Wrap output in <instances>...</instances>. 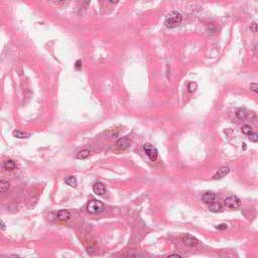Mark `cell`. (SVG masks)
<instances>
[{"mask_svg":"<svg viewBox=\"0 0 258 258\" xmlns=\"http://www.w3.org/2000/svg\"><path fill=\"white\" fill-rule=\"evenodd\" d=\"M182 21V14L178 12V11H170L167 14L164 20V24L167 28H175L178 27Z\"/></svg>","mask_w":258,"mask_h":258,"instance_id":"1","label":"cell"},{"mask_svg":"<svg viewBox=\"0 0 258 258\" xmlns=\"http://www.w3.org/2000/svg\"><path fill=\"white\" fill-rule=\"evenodd\" d=\"M224 205L230 210H238L241 207V201L236 196H229L224 201Z\"/></svg>","mask_w":258,"mask_h":258,"instance_id":"2","label":"cell"},{"mask_svg":"<svg viewBox=\"0 0 258 258\" xmlns=\"http://www.w3.org/2000/svg\"><path fill=\"white\" fill-rule=\"evenodd\" d=\"M104 210V205L102 202L97 201V200H92L89 202L87 206V211L90 214H98V213L102 212Z\"/></svg>","mask_w":258,"mask_h":258,"instance_id":"3","label":"cell"},{"mask_svg":"<svg viewBox=\"0 0 258 258\" xmlns=\"http://www.w3.org/2000/svg\"><path fill=\"white\" fill-rule=\"evenodd\" d=\"M143 149H144V151H145V153H146V155L148 156L149 159H150L151 162H154V160L158 158V149L153 146L152 144H150V143H144L143 144Z\"/></svg>","mask_w":258,"mask_h":258,"instance_id":"4","label":"cell"},{"mask_svg":"<svg viewBox=\"0 0 258 258\" xmlns=\"http://www.w3.org/2000/svg\"><path fill=\"white\" fill-rule=\"evenodd\" d=\"M182 241L186 246V247H190V248L196 247V246H198V244H199L198 239L196 237L192 236L190 234H182Z\"/></svg>","mask_w":258,"mask_h":258,"instance_id":"5","label":"cell"},{"mask_svg":"<svg viewBox=\"0 0 258 258\" xmlns=\"http://www.w3.org/2000/svg\"><path fill=\"white\" fill-rule=\"evenodd\" d=\"M93 192L97 196H103L106 193V188L102 182H97L93 185Z\"/></svg>","mask_w":258,"mask_h":258,"instance_id":"6","label":"cell"},{"mask_svg":"<svg viewBox=\"0 0 258 258\" xmlns=\"http://www.w3.org/2000/svg\"><path fill=\"white\" fill-rule=\"evenodd\" d=\"M129 145H130V139L127 136L120 138L116 142V146H117L118 149H121V150H125V149L129 147Z\"/></svg>","mask_w":258,"mask_h":258,"instance_id":"7","label":"cell"},{"mask_svg":"<svg viewBox=\"0 0 258 258\" xmlns=\"http://www.w3.org/2000/svg\"><path fill=\"white\" fill-rule=\"evenodd\" d=\"M230 173V169H229V166H222V167H220V169L218 170V171L214 174V177H213V178L214 179H219V178H222L224 177H226V175Z\"/></svg>","mask_w":258,"mask_h":258,"instance_id":"8","label":"cell"},{"mask_svg":"<svg viewBox=\"0 0 258 258\" xmlns=\"http://www.w3.org/2000/svg\"><path fill=\"white\" fill-rule=\"evenodd\" d=\"M216 200V195L214 193H211V192H208V193H205L203 196H202V201L204 202L205 204H212L214 203V201Z\"/></svg>","mask_w":258,"mask_h":258,"instance_id":"9","label":"cell"},{"mask_svg":"<svg viewBox=\"0 0 258 258\" xmlns=\"http://www.w3.org/2000/svg\"><path fill=\"white\" fill-rule=\"evenodd\" d=\"M57 217L59 220H61V221H68V220L71 218V214L68 210H59L57 214Z\"/></svg>","mask_w":258,"mask_h":258,"instance_id":"10","label":"cell"},{"mask_svg":"<svg viewBox=\"0 0 258 258\" xmlns=\"http://www.w3.org/2000/svg\"><path fill=\"white\" fill-rule=\"evenodd\" d=\"M209 210L213 213H221L223 212V207L219 203H212L209 206Z\"/></svg>","mask_w":258,"mask_h":258,"instance_id":"11","label":"cell"},{"mask_svg":"<svg viewBox=\"0 0 258 258\" xmlns=\"http://www.w3.org/2000/svg\"><path fill=\"white\" fill-rule=\"evenodd\" d=\"M3 166H4V169L6 170H13L16 169V163L14 162L13 160L8 159V160H6V162H4Z\"/></svg>","mask_w":258,"mask_h":258,"instance_id":"12","label":"cell"},{"mask_svg":"<svg viewBox=\"0 0 258 258\" xmlns=\"http://www.w3.org/2000/svg\"><path fill=\"white\" fill-rule=\"evenodd\" d=\"M9 190V182L4 179H0V194H4Z\"/></svg>","mask_w":258,"mask_h":258,"instance_id":"13","label":"cell"},{"mask_svg":"<svg viewBox=\"0 0 258 258\" xmlns=\"http://www.w3.org/2000/svg\"><path fill=\"white\" fill-rule=\"evenodd\" d=\"M13 136L17 137V138H28V137H31V134L27 133V132H22L20 130H14Z\"/></svg>","mask_w":258,"mask_h":258,"instance_id":"14","label":"cell"},{"mask_svg":"<svg viewBox=\"0 0 258 258\" xmlns=\"http://www.w3.org/2000/svg\"><path fill=\"white\" fill-rule=\"evenodd\" d=\"M65 182L68 186H72V188H76V186H77V179H76V178H74V177L66 178H65Z\"/></svg>","mask_w":258,"mask_h":258,"instance_id":"15","label":"cell"},{"mask_svg":"<svg viewBox=\"0 0 258 258\" xmlns=\"http://www.w3.org/2000/svg\"><path fill=\"white\" fill-rule=\"evenodd\" d=\"M89 154H90V151L88 149H83V150H81L77 154V158L78 159H86L89 156Z\"/></svg>","mask_w":258,"mask_h":258,"instance_id":"16","label":"cell"},{"mask_svg":"<svg viewBox=\"0 0 258 258\" xmlns=\"http://www.w3.org/2000/svg\"><path fill=\"white\" fill-rule=\"evenodd\" d=\"M241 130H242V132L245 134V135H250V134H251L252 132H254L253 129H252V127L249 126V125H243Z\"/></svg>","mask_w":258,"mask_h":258,"instance_id":"17","label":"cell"},{"mask_svg":"<svg viewBox=\"0 0 258 258\" xmlns=\"http://www.w3.org/2000/svg\"><path fill=\"white\" fill-rule=\"evenodd\" d=\"M237 117L239 119H245L246 117H247V115H248V112L246 111L245 109H239L237 111Z\"/></svg>","mask_w":258,"mask_h":258,"instance_id":"18","label":"cell"},{"mask_svg":"<svg viewBox=\"0 0 258 258\" xmlns=\"http://www.w3.org/2000/svg\"><path fill=\"white\" fill-rule=\"evenodd\" d=\"M249 137V140L250 141H252V142H257L258 141V134L256 132H252L250 135H248Z\"/></svg>","mask_w":258,"mask_h":258,"instance_id":"19","label":"cell"},{"mask_svg":"<svg viewBox=\"0 0 258 258\" xmlns=\"http://www.w3.org/2000/svg\"><path fill=\"white\" fill-rule=\"evenodd\" d=\"M197 83H194V82H192V83H190L189 86H188V89H189V92L190 93H193V92H195L196 90H197Z\"/></svg>","mask_w":258,"mask_h":258,"instance_id":"20","label":"cell"},{"mask_svg":"<svg viewBox=\"0 0 258 258\" xmlns=\"http://www.w3.org/2000/svg\"><path fill=\"white\" fill-rule=\"evenodd\" d=\"M249 88L251 91H253L254 93H257L258 92V85L256 83H251L249 85Z\"/></svg>","mask_w":258,"mask_h":258,"instance_id":"21","label":"cell"},{"mask_svg":"<svg viewBox=\"0 0 258 258\" xmlns=\"http://www.w3.org/2000/svg\"><path fill=\"white\" fill-rule=\"evenodd\" d=\"M250 31H251L252 32H254V33L257 32V23L255 21L252 22V23L250 24Z\"/></svg>","mask_w":258,"mask_h":258,"instance_id":"22","label":"cell"},{"mask_svg":"<svg viewBox=\"0 0 258 258\" xmlns=\"http://www.w3.org/2000/svg\"><path fill=\"white\" fill-rule=\"evenodd\" d=\"M216 228L218 230H226L228 228V226H227V224H220V225H218Z\"/></svg>","mask_w":258,"mask_h":258,"instance_id":"23","label":"cell"},{"mask_svg":"<svg viewBox=\"0 0 258 258\" xmlns=\"http://www.w3.org/2000/svg\"><path fill=\"white\" fill-rule=\"evenodd\" d=\"M0 229L1 230H5L6 229V224L2 221V220H0Z\"/></svg>","mask_w":258,"mask_h":258,"instance_id":"24","label":"cell"},{"mask_svg":"<svg viewBox=\"0 0 258 258\" xmlns=\"http://www.w3.org/2000/svg\"><path fill=\"white\" fill-rule=\"evenodd\" d=\"M80 68H82V61H81V59L77 61V63H76V69L79 70Z\"/></svg>","mask_w":258,"mask_h":258,"instance_id":"25","label":"cell"},{"mask_svg":"<svg viewBox=\"0 0 258 258\" xmlns=\"http://www.w3.org/2000/svg\"><path fill=\"white\" fill-rule=\"evenodd\" d=\"M167 258H182V256L178 255V254H171V255H170Z\"/></svg>","mask_w":258,"mask_h":258,"instance_id":"26","label":"cell"}]
</instances>
